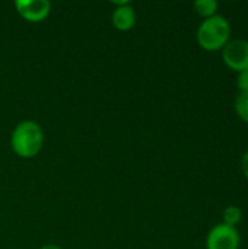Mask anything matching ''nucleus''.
<instances>
[{
    "instance_id": "nucleus-3",
    "label": "nucleus",
    "mask_w": 248,
    "mask_h": 249,
    "mask_svg": "<svg viewBox=\"0 0 248 249\" xmlns=\"http://www.w3.org/2000/svg\"><path fill=\"white\" fill-rule=\"evenodd\" d=\"M222 58L224 63L237 73L248 70L247 39H229V42L222 48Z\"/></svg>"
},
{
    "instance_id": "nucleus-9",
    "label": "nucleus",
    "mask_w": 248,
    "mask_h": 249,
    "mask_svg": "<svg viewBox=\"0 0 248 249\" xmlns=\"http://www.w3.org/2000/svg\"><path fill=\"white\" fill-rule=\"evenodd\" d=\"M235 111L244 123H248V93H238L235 98Z\"/></svg>"
},
{
    "instance_id": "nucleus-8",
    "label": "nucleus",
    "mask_w": 248,
    "mask_h": 249,
    "mask_svg": "<svg viewBox=\"0 0 248 249\" xmlns=\"http://www.w3.org/2000/svg\"><path fill=\"white\" fill-rule=\"evenodd\" d=\"M222 219H224V225L237 228V225H240L243 220V210L238 206H228L224 210Z\"/></svg>"
},
{
    "instance_id": "nucleus-6",
    "label": "nucleus",
    "mask_w": 248,
    "mask_h": 249,
    "mask_svg": "<svg viewBox=\"0 0 248 249\" xmlns=\"http://www.w3.org/2000/svg\"><path fill=\"white\" fill-rule=\"evenodd\" d=\"M113 26L118 31H129L136 25V10L129 3L117 7L111 15Z\"/></svg>"
},
{
    "instance_id": "nucleus-5",
    "label": "nucleus",
    "mask_w": 248,
    "mask_h": 249,
    "mask_svg": "<svg viewBox=\"0 0 248 249\" xmlns=\"http://www.w3.org/2000/svg\"><path fill=\"white\" fill-rule=\"evenodd\" d=\"M16 12L28 22H41L51 12L48 0H18L15 1Z\"/></svg>"
},
{
    "instance_id": "nucleus-2",
    "label": "nucleus",
    "mask_w": 248,
    "mask_h": 249,
    "mask_svg": "<svg viewBox=\"0 0 248 249\" xmlns=\"http://www.w3.org/2000/svg\"><path fill=\"white\" fill-rule=\"evenodd\" d=\"M197 42L206 51L222 50L231 36V23L222 15H215L205 19L197 29Z\"/></svg>"
},
{
    "instance_id": "nucleus-4",
    "label": "nucleus",
    "mask_w": 248,
    "mask_h": 249,
    "mask_svg": "<svg viewBox=\"0 0 248 249\" xmlns=\"http://www.w3.org/2000/svg\"><path fill=\"white\" fill-rule=\"evenodd\" d=\"M240 233L237 228L219 223L210 229L206 238V249H238Z\"/></svg>"
},
{
    "instance_id": "nucleus-10",
    "label": "nucleus",
    "mask_w": 248,
    "mask_h": 249,
    "mask_svg": "<svg viewBox=\"0 0 248 249\" xmlns=\"http://www.w3.org/2000/svg\"><path fill=\"white\" fill-rule=\"evenodd\" d=\"M237 88L240 93H248V70L237 74Z\"/></svg>"
},
{
    "instance_id": "nucleus-1",
    "label": "nucleus",
    "mask_w": 248,
    "mask_h": 249,
    "mask_svg": "<svg viewBox=\"0 0 248 249\" xmlns=\"http://www.w3.org/2000/svg\"><path fill=\"white\" fill-rule=\"evenodd\" d=\"M44 144V131L35 121H20L12 131L10 147L13 153L22 159L35 158Z\"/></svg>"
},
{
    "instance_id": "nucleus-12",
    "label": "nucleus",
    "mask_w": 248,
    "mask_h": 249,
    "mask_svg": "<svg viewBox=\"0 0 248 249\" xmlns=\"http://www.w3.org/2000/svg\"><path fill=\"white\" fill-rule=\"evenodd\" d=\"M39 249H61L58 245H54V244H48V245H42Z\"/></svg>"
},
{
    "instance_id": "nucleus-11",
    "label": "nucleus",
    "mask_w": 248,
    "mask_h": 249,
    "mask_svg": "<svg viewBox=\"0 0 248 249\" xmlns=\"http://www.w3.org/2000/svg\"><path fill=\"white\" fill-rule=\"evenodd\" d=\"M241 169H243V174L244 177L248 179V150L244 152L243 158H241Z\"/></svg>"
},
{
    "instance_id": "nucleus-7",
    "label": "nucleus",
    "mask_w": 248,
    "mask_h": 249,
    "mask_svg": "<svg viewBox=\"0 0 248 249\" xmlns=\"http://www.w3.org/2000/svg\"><path fill=\"white\" fill-rule=\"evenodd\" d=\"M193 6L194 10L205 19L215 16L219 9V3L216 0H196Z\"/></svg>"
}]
</instances>
